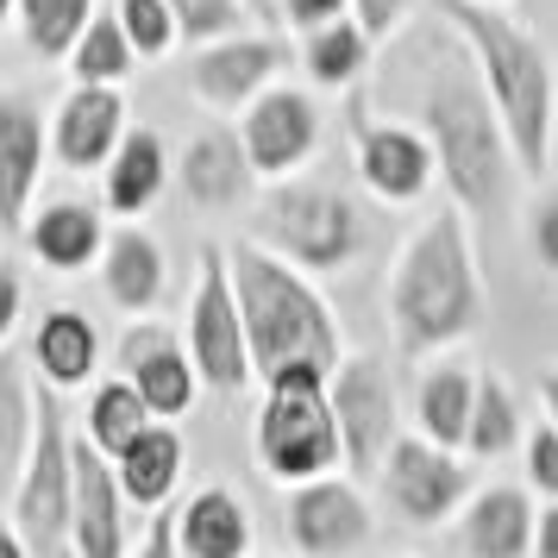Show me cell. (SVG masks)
<instances>
[{"mask_svg":"<svg viewBox=\"0 0 558 558\" xmlns=\"http://www.w3.org/2000/svg\"><path fill=\"white\" fill-rule=\"evenodd\" d=\"M421 126H427L433 151H439V182L452 189V202L471 220H496L514 177H521V163H514L502 113L489 101L471 51L439 57L421 76Z\"/></svg>","mask_w":558,"mask_h":558,"instance_id":"6da1fadb","label":"cell"},{"mask_svg":"<svg viewBox=\"0 0 558 558\" xmlns=\"http://www.w3.org/2000/svg\"><path fill=\"white\" fill-rule=\"evenodd\" d=\"M439 13L464 38V51L477 57V76L489 88L496 113H502V132L514 145L521 177L539 182L546 177V157H553V132H558L553 57L539 51V38L527 26H514L496 0H439Z\"/></svg>","mask_w":558,"mask_h":558,"instance_id":"7a4b0ae2","label":"cell"},{"mask_svg":"<svg viewBox=\"0 0 558 558\" xmlns=\"http://www.w3.org/2000/svg\"><path fill=\"white\" fill-rule=\"evenodd\" d=\"M464 220L471 214L458 202L439 207L396 257L389 327H396L402 357L439 352V345H452L464 332H477L483 320V277H477V252H471V227Z\"/></svg>","mask_w":558,"mask_h":558,"instance_id":"3957f363","label":"cell"},{"mask_svg":"<svg viewBox=\"0 0 558 558\" xmlns=\"http://www.w3.org/2000/svg\"><path fill=\"white\" fill-rule=\"evenodd\" d=\"M232 295L245 314V339H252V371L264 383L289 371V364H320L339 371V320L320 302V289L302 277V264L264 252V245H227Z\"/></svg>","mask_w":558,"mask_h":558,"instance_id":"277c9868","label":"cell"},{"mask_svg":"<svg viewBox=\"0 0 558 558\" xmlns=\"http://www.w3.org/2000/svg\"><path fill=\"white\" fill-rule=\"evenodd\" d=\"M320 364H289L264 383V414H257V458L277 483H307L327 477L345 458L339 446V421H332V396Z\"/></svg>","mask_w":558,"mask_h":558,"instance_id":"5b68a950","label":"cell"},{"mask_svg":"<svg viewBox=\"0 0 558 558\" xmlns=\"http://www.w3.org/2000/svg\"><path fill=\"white\" fill-rule=\"evenodd\" d=\"M32 402H38V427H32L20 489H13V521L26 533L32 558H63L70 553V502H76V458H70L76 439L63 427V408H57L51 383H38Z\"/></svg>","mask_w":558,"mask_h":558,"instance_id":"8992f818","label":"cell"},{"mask_svg":"<svg viewBox=\"0 0 558 558\" xmlns=\"http://www.w3.org/2000/svg\"><path fill=\"white\" fill-rule=\"evenodd\" d=\"M257 239L302 270H339L357 252V214L320 182H282L257 207Z\"/></svg>","mask_w":558,"mask_h":558,"instance_id":"52a82bcc","label":"cell"},{"mask_svg":"<svg viewBox=\"0 0 558 558\" xmlns=\"http://www.w3.org/2000/svg\"><path fill=\"white\" fill-rule=\"evenodd\" d=\"M189 357L202 371L207 389L239 396L252 371V339H245V314L232 295V270H227V245H207L202 270H195V295H189Z\"/></svg>","mask_w":558,"mask_h":558,"instance_id":"ba28073f","label":"cell"},{"mask_svg":"<svg viewBox=\"0 0 558 558\" xmlns=\"http://www.w3.org/2000/svg\"><path fill=\"white\" fill-rule=\"evenodd\" d=\"M332 396V421H339V446H345V464L352 471H383L389 446L402 439L396 433V389H389V371L377 357H339V371L327 377Z\"/></svg>","mask_w":558,"mask_h":558,"instance_id":"9c48e42d","label":"cell"},{"mask_svg":"<svg viewBox=\"0 0 558 558\" xmlns=\"http://www.w3.org/2000/svg\"><path fill=\"white\" fill-rule=\"evenodd\" d=\"M377 477H383L389 508L402 514L408 527H439V521L471 496V471H464L446 446H433L427 433H421V439H396Z\"/></svg>","mask_w":558,"mask_h":558,"instance_id":"30bf717a","label":"cell"},{"mask_svg":"<svg viewBox=\"0 0 558 558\" xmlns=\"http://www.w3.org/2000/svg\"><path fill=\"white\" fill-rule=\"evenodd\" d=\"M76 458V502H70V553L76 558H126V489L113 458L95 439L70 446Z\"/></svg>","mask_w":558,"mask_h":558,"instance_id":"8fae6325","label":"cell"},{"mask_svg":"<svg viewBox=\"0 0 558 558\" xmlns=\"http://www.w3.org/2000/svg\"><path fill=\"white\" fill-rule=\"evenodd\" d=\"M245 151H252V170L257 177L282 182L289 170H302L314 145H320V113L307 101L302 88H264L252 107H245Z\"/></svg>","mask_w":558,"mask_h":558,"instance_id":"7c38bea8","label":"cell"},{"mask_svg":"<svg viewBox=\"0 0 558 558\" xmlns=\"http://www.w3.org/2000/svg\"><path fill=\"white\" fill-rule=\"evenodd\" d=\"M357 132V170L371 182V195L383 202H421L439 177V151H433L427 132L414 126H389V120H371V113H357L352 120Z\"/></svg>","mask_w":558,"mask_h":558,"instance_id":"4fadbf2b","label":"cell"},{"mask_svg":"<svg viewBox=\"0 0 558 558\" xmlns=\"http://www.w3.org/2000/svg\"><path fill=\"white\" fill-rule=\"evenodd\" d=\"M289 539L307 558H339L371 539V502L345 477H307L289 496Z\"/></svg>","mask_w":558,"mask_h":558,"instance_id":"5bb4252c","label":"cell"},{"mask_svg":"<svg viewBox=\"0 0 558 558\" xmlns=\"http://www.w3.org/2000/svg\"><path fill=\"white\" fill-rule=\"evenodd\" d=\"M120 371L132 377V389L145 396V408H151L157 421H177V414L195 408V383H202V371H195L189 345H177V332L157 327V320L132 327L126 339H120Z\"/></svg>","mask_w":558,"mask_h":558,"instance_id":"9a60e30c","label":"cell"},{"mask_svg":"<svg viewBox=\"0 0 558 558\" xmlns=\"http://www.w3.org/2000/svg\"><path fill=\"white\" fill-rule=\"evenodd\" d=\"M282 63H289V51H282L277 38H264V32H232L220 45H202V57L189 63V82H195V95H202L207 107L232 113V107H252L257 95H264V82L277 76Z\"/></svg>","mask_w":558,"mask_h":558,"instance_id":"2e32d148","label":"cell"},{"mask_svg":"<svg viewBox=\"0 0 558 558\" xmlns=\"http://www.w3.org/2000/svg\"><path fill=\"white\" fill-rule=\"evenodd\" d=\"M120 138H126V101L107 82H76V95L63 101V113L51 126L57 163L88 177V170H101L107 157L120 151Z\"/></svg>","mask_w":558,"mask_h":558,"instance_id":"e0dca14e","label":"cell"},{"mask_svg":"<svg viewBox=\"0 0 558 558\" xmlns=\"http://www.w3.org/2000/svg\"><path fill=\"white\" fill-rule=\"evenodd\" d=\"M51 132L26 95H0V227H26V202L45 177Z\"/></svg>","mask_w":558,"mask_h":558,"instance_id":"ac0fdd59","label":"cell"},{"mask_svg":"<svg viewBox=\"0 0 558 558\" xmlns=\"http://www.w3.org/2000/svg\"><path fill=\"white\" fill-rule=\"evenodd\" d=\"M252 151H245V138L227 126H202L195 138H189V151H182V195L195 207H207V214H220V207H239L245 195H252Z\"/></svg>","mask_w":558,"mask_h":558,"instance_id":"d6986e66","label":"cell"},{"mask_svg":"<svg viewBox=\"0 0 558 558\" xmlns=\"http://www.w3.org/2000/svg\"><path fill=\"white\" fill-rule=\"evenodd\" d=\"M533 502L527 489H514V483H489L477 489L471 502H464V553L471 558H533Z\"/></svg>","mask_w":558,"mask_h":558,"instance_id":"ffe728a7","label":"cell"},{"mask_svg":"<svg viewBox=\"0 0 558 558\" xmlns=\"http://www.w3.org/2000/svg\"><path fill=\"white\" fill-rule=\"evenodd\" d=\"M177 546L182 558H252V514L232 489L207 483L177 508Z\"/></svg>","mask_w":558,"mask_h":558,"instance_id":"44dd1931","label":"cell"},{"mask_svg":"<svg viewBox=\"0 0 558 558\" xmlns=\"http://www.w3.org/2000/svg\"><path fill=\"white\" fill-rule=\"evenodd\" d=\"M32 364H38V377L51 383V389H82V383L95 377V364H101V332L88 314L76 307H51L38 332H32Z\"/></svg>","mask_w":558,"mask_h":558,"instance_id":"7402d4cb","label":"cell"},{"mask_svg":"<svg viewBox=\"0 0 558 558\" xmlns=\"http://www.w3.org/2000/svg\"><path fill=\"white\" fill-rule=\"evenodd\" d=\"M101 282H107V302L126 307V314L157 307V295H163V245L151 232L120 227L101 252Z\"/></svg>","mask_w":558,"mask_h":558,"instance_id":"603a6c76","label":"cell"},{"mask_svg":"<svg viewBox=\"0 0 558 558\" xmlns=\"http://www.w3.org/2000/svg\"><path fill=\"white\" fill-rule=\"evenodd\" d=\"M163 182H170V151H163V138L151 126H132L120 138V151L107 157V207L132 220V214H145V207L163 195Z\"/></svg>","mask_w":558,"mask_h":558,"instance_id":"cb8c5ba5","label":"cell"},{"mask_svg":"<svg viewBox=\"0 0 558 558\" xmlns=\"http://www.w3.org/2000/svg\"><path fill=\"white\" fill-rule=\"evenodd\" d=\"M471 408H477V371L471 364H433L421 389H414V421L433 446L458 452L471 433Z\"/></svg>","mask_w":558,"mask_h":558,"instance_id":"d4e9b609","label":"cell"},{"mask_svg":"<svg viewBox=\"0 0 558 558\" xmlns=\"http://www.w3.org/2000/svg\"><path fill=\"white\" fill-rule=\"evenodd\" d=\"M32 252H38V264H51V270H88L95 257L107 252V232H101V214L82 202H51L38 220L26 227Z\"/></svg>","mask_w":558,"mask_h":558,"instance_id":"484cf974","label":"cell"},{"mask_svg":"<svg viewBox=\"0 0 558 558\" xmlns=\"http://www.w3.org/2000/svg\"><path fill=\"white\" fill-rule=\"evenodd\" d=\"M113 471H120V489H126L132 508H163L170 489H177V477H182V439L151 421L126 452L113 458Z\"/></svg>","mask_w":558,"mask_h":558,"instance_id":"4316f807","label":"cell"},{"mask_svg":"<svg viewBox=\"0 0 558 558\" xmlns=\"http://www.w3.org/2000/svg\"><path fill=\"white\" fill-rule=\"evenodd\" d=\"M32 427H38V402H32L26 364H20V352H0V502H13V489H20Z\"/></svg>","mask_w":558,"mask_h":558,"instance_id":"83f0119b","label":"cell"},{"mask_svg":"<svg viewBox=\"0 0 558 558\" xmlns=\"http://www.w3.org/2000/svg\"><path fill=\"white\" fill-rule=\"evenodd\" d=\"M371 32L357 26L352 13L345 20H332V26H320V32H307V45H302V63H307V76L320 82V88H345V82L371 63Z\"/></svg>","mask_w":558,"mask_h":558,"instance_id":"f1b7e54d","label":"cell"},{"mask_svg":"<svg viewBox=\"0 0 558 558\" xmlns=\"http://www.w3.org/2000/svg\"><path fill=\"white\" fill-rule=\"evenodd\" d=\"M151 421L157 414L145 408V396L132 389V377H113V383H101V389L88 396V439H95L107 458H120Z\"/></svg>","mask_w":558,"mask_h":558,"instance_id":"f546056e","label":"cell"},{"mask_svg":"<svg viewBox=\"0 0 558 558\" xmlns=\"http://www.w3.org/2000/svg\"><path fill=\"white\" fill-rule=\"evenodd\" d=\"M95 20V0H20V26H26V45L45 63L70 57L82 45V32Z\"/></svg>","mask_w":558,"mask_h":558,"instance_id":"4dcf8cb0","label":"cell"},{"mask_svg":"<svg viewBox=\"0 0 558 558\" xmlns=\"http://www.w3.org/2000/svg\"><path fill=\"white\" fill-rule=\"evenodd\" d=\"M521 439V408L508 396L502 377H477V408H471V433H464V452L471 458H502Z\"/></svg>","mask_w":558,"mask_h":558,"instance_id":"1f68e13d","label":"cell"},{"mask_svg":"<svg viewBox=\"0 0 558 558\" xmlns=\"http://www.w3.org/2000/svg\"><path fill=\"white\" fill-rule=\"evenodd\" d=\"M132 38H126V26H120V13H95L88 20V32H82V45L70 51V70H76V82H113L132 70Z\"/></svg>","mask_w":558,"mask_h":558,"instance_id":"d6a6232c","label":"cell"},{"mask_svg":"<svg viewBox=\"0 0 558 558\" xmlns=\"http://www.w3.org/2000/svg\"><path fill=\"white\" fill-rule=\"evenodd\" d=\"M170 13H177V26L189 45H220L232 32H245L252 0H170Z\"/></svg>","mask_w":558,"mask_h":558,"instance_id":"836d02e7","label":"cell"},{"mask_svg":"<svg viewBox=\"0 0 558 558\" xmlns=\"http://www.w3.org/2000/svg\"><path fill=\"white\" fill-rule=\"evenodd\" d=\"M113 13H120V26H126V38H132V51L138 57H163L182 38L170 0H120Z\"/></svg>","mask_w":558,"mask_h":558,"instance_id":"e575fe53","label":"cell"},{"mask_svg":"<svg viewBox=\"0 0 558 558\" xmlns=\"http://www.w3.org/2000/svg\"><path fill=\"white\" fill-rule=\"evenodd\" d=\"M527 483L546 496V502H558V427L553 421L533 427V439H527Z\"/></svg>","mask_w":558,"mask_h":558,"instance_id":"d590c367","label":"cell"},{"mask_svg":"<svg viewBox=\"0 0 558 558\" xmlns=\"http://www.w3.org/2000/svg\"><path fill=\"white\" fill-rule=\"evenodd\" d=\"M527 239H533V257L558 277V189H546L527 214Z\"/></svg>","mask_w":558,"mask_h":558,"instance_id":"8d00e7d4","label":"cell"},{"mask_svg":"<svg viewBox=\"0 0 558 558\" xmlns=\"http://www.w3.org/2000/svg\"><path fill=\"white\" fill-rule=\"evenodd\" d=\"M408 7H414V0H352V20L371 32V38H389V32L408 20Z\"/></svg>","mask_w":558,"mask_h":558,"instance_id":"74e56055","label":"cell"},{"mask_svg":"<svg viewBox=\"0 0 558 558\" xmlns=\"http://www.w3.org/2000/svg\"><path fill=\"white\" fill-rule=\"evenodd\" d=\"M345 7H352V0H282V20L295 32H320V26H332V20H345Z\"/></svg>","mask_w":558,"mask_h":558,"instance_id":"f35d334b","label":"cell"},{"mask_svg":"<svg viewBox=\"0 0 558 558\" xmlns=\"http://www.w3.org/2000/svg\"><path fill=\"white\" fill-rule=\"evenodd\" d=\"M132 558H182V546H177V514L151 508V527H145V539H138V553H132Z\"/></svg>","mask_w":558,"mask_h":558,"instance_id":"ab89813d","label":"cell"},{"mask_svg":"<svg viewBox=\"0 0 558 558\" xmlns=\"http://www.w3.org/2000/svg\"><path fill=\"white\" fill-rule=\"evenodd\" d=\"M20 302H26V289H20V270H13V264H0V345L13 339V320H20Z\"/></svg>","mask_w":558,"mask_h":558,"instance_id":"60d3db41","label":"cell"},{"mask_svg":"<svg viewBox=\"0 0 558 558\" xmlns=\"http://www.w3.org/2000/svg\"><path fill=\"white\" fill-rule=\"evenodd\" d=\"M533 558H558V502H546V514L533 521Z\"/></svg>","mask_w":558,"mask_h":558,"instance_id":"b9f144b4","label":"cell"},{"mask_svg":"<svg viewBox=\"0 0 558 558\" xmlns=\"http://www.w3.org/2000/svg\"><path fill=\"white\" fill-rule=\"evenodd\" d=\"M0 558H32L26 533H20V527H7V521H0Z\"/></svg>","mask_w":558,"mask_h":558,"instance_id":"7bdbcfd3","label":"cell"},{"mask_svg":"<svg viewBox=\"0 0 558 558\" xmlns=\"http://www.w3.org/2000/svg\"><path fill=\"white\" fill-rule=\"evenodd\" d=\"M539 396H546V421H553V427H558V371H553V377H546V383H539Z\"/></svg>","mask_w":558,"mask_h":558,"instance_id":"ee69618b","label":"cell"},{"mask_svg":"<svg viewBox=\"0 0 558 558\" xmlns=\"http://www.w3.org/2000/svg\"><path fill=\"white\" fill-rule=\"evenodd\" d=\"M13 7H20V0H0V26H7V13H13Z\"/></svg>","mask_w":558,"mask_h":558,"instance_id":"f6af8a7d","label":"cell"},{"mask_svg":"<svg viewBox=\"0 0 558 558\" xmlns=\"http://www.w3.org/2000/svg\"><path fill=\"white\" fill-rule=\"evenodd\" d=\"M496 7H502V0H496Z\"/></svg>","mask_w":558,"mask_h":558,"instance_id":"bcb514c9","label":"cell"}]
</instances>
